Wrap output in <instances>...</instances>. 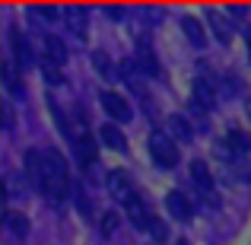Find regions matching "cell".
<instances>
[{
    "mask_svg": "<svg viewBox=\"0 0 251 245\" xmlns=\"http://www.w3.org/2000/svg\"><path fill=\"white\" fill-rule=\"evenodd\" d=\"M150 156H153L156 165H162V169L178 165V147H175V140H172L169 134H153V137H150Z\"/></svg>",
    "mask_w": 251,
    "mask_h": 245,
    "instance_id": "1",
    "label": "cell"
},
{
    "mask_svg": "<svg viewBox=\"0 0 251 245\" xmlns=\"http://www.w3.org/2000/svg\"><path fill=\"white\" fill-rule=\"evenodd\" d=\"M99 102H102V109L108 111V115L115 118V121H130V115H134V111H130V102L121 96V92L105 89L102 96H99Z\"/></svg>",
    "mask_w": 251,
    "mask_h": 245,
    "instance_id": "2",
    "label": "cell"
},
{
    "mask_svg": "<svg viewBox=\"0 0 251 245\" xmlns=\"http://www.w3.org/2000/svg\"><path fill=\"white\" fill-rule=\"evenodd\" d=\"M108 191H111V194H115L121 204H127L130 197L137 194L134 185H130V175H127L124 169H111V172H108Z\"/></svg>",
    "mask_w": 251,
    "mask_h": 245,
    "instance_id": "3",
    "label": "cell"
},
{
    "mask_svg": "<svg viewBox=\"0 0 251 245\" xmlns=\"http://www.w3.org/2000/svg\"><path fill=\"white\" fill-rule=\"evenodd\" d=\"M25 175L38 191H45V153L42 150H29L25 153Z\"/></svg>",
    "mask_w": 251,
    "mask_h": 245,
    "instance_id": "4",
    "label": "cell"
},
{
    "mask_svg": "<svg viewBox=\"0 0 251 245\" xmlns=\"http://www.w3.org/2000/svg\"><path fill=\"white\" fill-rule=\"evenodd\" d=\"M10 48H13V57H16V67H29L35 57H32V45L23 38L19 29H10Z\"/></svg>",
    "mask_w": 251,
    "mask_h": 245,
    "instance_id": "5",
    "label": "cell"
},
{
    "mask_svg": "<svg viewBox=\"0 0 251 245\" xmlns=\"http://www.w3.org/2000/svg\"><path fill=\"white\" fill-rule=\"evenodd\" d=\"M124 207H127V220L134 223L137 229H147V226H150V220H153V214L147 210V204H143V197H140V194H134V197H130L127 204H124Z\"/></svg>",
    "mask_w": 251,
    "mask_h": 245,
    "instance_id": "6",
    "label": "cell"
},
{
    "mask_svg": "<svg viewBox=\"0 0 251 245\" xmlns=\"http://www.w3.org/2000/svg\"><path fill=\"white\" fill-rule=\"evenodd\" d=\"M74 150H76V160H80L83 165L96 163V156H99V143H96V137H92V134H80L74 140Z\"/></svg>",
    "mask_w": 251,
    "mask_h": 245,
    "instance_id": "7",
    "label": "cell"
},
{
    "mask_svg": "<svg viewBox=\"0 0 251 245\" xmlns=\"http://www.w3.org/2000/svg\"><path fill=\"white\" fill-rule=\"evenodd\" d=\"M166 210L172 217H175V220H191V204H188V197L184 194H178V191H169L166 194Z\"/></svg>",
    "mask_w": 251,
    "mask_h": 245,
    "instance_id": "8",
    "label": "cell"
},
{
    "mask_svg": "<svg viewBox=\"0 0 251 245\" xmlns=\"http://www.w3.org/2000/svg\"><path fill=\"white\" fill-rule=\"evenodd\" d=\"M207 26H210V32L216 35V42H229V38H232V23H229L223 13L210 10L207 13Z\"/></svg>",
    "mask_w": 251,
    "mask_h": 245,
    "instance_id": "9",
    "label": "cell"
},
{
    "mask_svg": "<svg viewBox=\"0 0 251 245\" xmlns=\"http://www.w3.org/2000/svg\"><path fill=\"white\" fill-rule=\"evenodd\" d=\"M181 29H184V35H188V42L194 45V48H203V45H207V32H203V26L197 23L194 16H184Z\"/></svg>",
    "mask_w": 251,
    "mask_h": 245,
    "instance_id": "10",
    "label": "cell"
},
{
    "mask_svg": "<svg viewBox=\"0 0 251 245\" xmlns=\"http://www.w3.org/2000/svg\"><path fill=\"white\" fill-rule=\"evenodd\" d=\"M191 178H194V185L201 191H207V194L213 191V175H210V169H207V163H203V160L191 163Z\"/></svg>",
    "mask_w": 251,
    "mask_h": 245,
    "instance_id": "11",
    "label": "cell"
},
{
    "mask_svg": "<svg viewBox=\"0 0 251 245\" xmlns=\"http://www.w3.org/2000/svg\"><path fill=\"white\" fill-rule=\"evenodd\" d=\"M3 226L10 229V236H16V239H25V236H29V220H25L23 214H16V210H10V214L3 217Z\"/></svg>",
    "mask_w": 251,
    "mask_h": 245,
    "instance_id": "12",
    "label": "cell"
},
{
    "mask_svg": "<svg viewBox=\"0 0 251 245\" xmlns=\"http://www.w3.org/2000/svg\"><path fill=\"white\" fill-rule=\"evenodd\" d=\"M99 134H102V143H105V147H111V150H127V137H124L115 124H102V131H99Z\"/></svg>",
    "mask_w": 251,
    "mask_h": 245,
    "instance_id": "13",
    "label": "cell"
},
{
    "mask_svg": "<svg viewBox=\"0 0 251 245\" xmlns=\"http://www.w3.org/2000/svg\"><path fill=\"white\" fill-rule=\"evenodd\" d=\"M45 54H48V61L57 64V67L67 61V48H64V42H61V38H54V35L45 38Z\"/></svg>",
    "mask_w": 251,
    "mask_h": 245,
    "instance_id": "14",
    "label": "cell"
},
{
    "mask_svg": "<svg viewBox=\"0 0 251 245\" xmlns=\"http://www.w3.org/2000/svg\"><path fill=\"white\" fill-rule=\"evenodd\" d=\"M169 131H172V134H175L181 143H188L191 137H194V131H191L188 118H181V115H172V118H169Z\"/></svg>",
    "mask_w": 251,
    "mask_h": 245,
    "instance_id": "15",
    "label": "cell"
},
{
    "mask_svg": "<svg viewBox=\"0 0 251 245\" xmlns=\"http://www.w3.org/2000/svg\"><path fill=\"white\" fill-rule=\"evenodd\" d=\"M226 147L232 150V153H248L251 150V137L245 131H229L226 134Z\"/></svg>",
    "mask_w": 251,
    "mask_h": 245,
    "instance_id": "16",
    "label": "cell"
},
{
    "mask_svg": "<svg viewBox=\"0 0 251 245\" xmlns=\"http://www.w3.org/2000/svg\"><path fill=\"white\" fill-rule=\"evenodd\" d=\"M64 19H67L70 32H76V35H86V10H80V6H70V10L64 13Z\"/></svg>",
    "mask_w": 251,
    "mask_h": 245,
    "instance_id": "17",
    "label": "cell"
},
{
    "mask_svg": "<svg viewBox=\"0 0 251 245\" xmlns=\"http://www.w3.org/2000/svg\"><path fill=\"white\" fill-rule=\"evenodd\" d=\"M194 102L201 105L203 111H210V109H213V102H216V99H213V86H210V83H197L194 86Z\"/></svg>",
    "mask_w": 251,
    "mask_h": 245,
    "instance_id": "18",
    "label": "cell"
},
{
    "mask_svg": "<svg viewBox=\"0 0 251 245\" xmlns=\"http://www.w3.org/2000/svg\"><path fill=\"white\" fill-rule=\"evenodd\" d=\"M137 64L143 67V74H159V64H156V54L147 48V45H140V57H137Z\"/></svg>",
    "mask_w": 251,
    "mask_h": 245,
    "instance_id": "19",
    "label": "cell"
},
{
    "mask_svg": "<svg viewBox=\"0 0 251 245\" xmlns=\"http://www.w3.org/2000/svg\"><path fill=\"white\" fill-rule=\"evenodd\" d=\"M3 83H6V92L10 96H19V77H16V67L10 61L3 64Z\"/></svg>",
    "mask_w": 251,
    "mask_h": 245,
    "instance_id": "20",
    "label": "cell"
},
{
    "mask_svg": "<svg viewBox=\"0 0 251 245\" xmlns=\"http://www.w3.org/2000/svg\"><path fill=\"white\" fill-rule=\"evenodd\" d=\"M147 229H150V236H153L156 242H166V239H169V229H166V223H162L159 217H153V220H150V226H147Z\"/></svg>",
    "mask_w": 251,
    "mask_h": 245,
    "instance_id": "21",
    "label": "cell"
},
{
    "mask_svg": "<svg viewBox=\"0 0 251 245\" xmlns=\"http://www.w3.org/2000/svg\"><path fill=\"white\" fill-rule=\"evenodd\" d=\"M51 115H54V124H57V131H61L64 137H70V140H76L74 134H70V128H67V118H64V111H61V105H51Z\"/></svg>",
    "mask_w": 251,
    "mask_h": 245,
    "instance_id": "22",
    "label": "cell"
},
{
    "mask_svg": "<svg viewBox=\"0 0 251 245\" xmlns=\"http://www.w3.org/2000/svg\"><path fill=\"white\" fill-rule=\"evenodd\" d=\"M35 16L42 19V23H54V19H57V6L42 3V6H35Z\"/></svg>",
    "mask_w": 251,
    "mask_h": 245,
    "instance_id": "23",
    "label": "cell"
},
{
    "mask_svg": "<svg viewBox=\"0 0 251 245\" xmlns=\"http://www.w3.org/2000/svg\"><path fill=\"white\" fill-rule=\"evenodd\" d=\"M99 229H102V236H111L118 229V214H105L102 223H99Z\"/></svg>",
    "mask_w": 251,
    "mask_h": 245,
    "instance_id": "24",
    "label": "cell"
},
{
    "mask_svg": "<svg viewBox=\"0 0 251 245\" xmlns=\"http://www.w3.org/2000/svg\"><path fill=\"white\" fill-rule=\"evenodd\" d=\"M45 77H48V83H51V86H61V83H64V80H61V74H57V64H51V61L45 64Z\"/></svg>",
    "mask_w": 251,
    "mask_h": 245,
    "instance_id": "25",
    "label": "cell"
},
{
    "mask_svg": "<svg viewBox=\"0 0 251 245\" xmlns=\"http://www.w3.org/2000/svg\"><path fill=\"white\" fill-rule=\"evenodd\" d=\"M92 64H96V70H102V74H108V57H105V54H92Z\"/></svg>",
    "mask_w": 251,
    "mask_h": 245,
    "instance_id": "26",
    "label": "cell"
},
{
    "mask_svg": "<svg viewBox=\"0 0 251 245\" xmlns=\"http://www.w3.org/2000/svg\"><path fill=\"white\" fill-rule=\"evenodd\" d=\"M248 54H251V32H248Z\"/></svg>",
    "mask_w": 251,
    "mask_h": 245,
    "instance_id": "27",
    "label": "cell"
},
{
    "mask_svg": "<svg viewBox=\"0 0 251 245\" xmlns=\"http://www.w3.org/2000/svg\"><path fill=\"white\" fill-rule=\"evenodd\" d=\"M248 118H251V102H248Z\"/></svg>",
    "mask_w": 251,
    "mask_h": 245,
    "instance_id": "28",
    "label": "cell"
}]
</instances>
